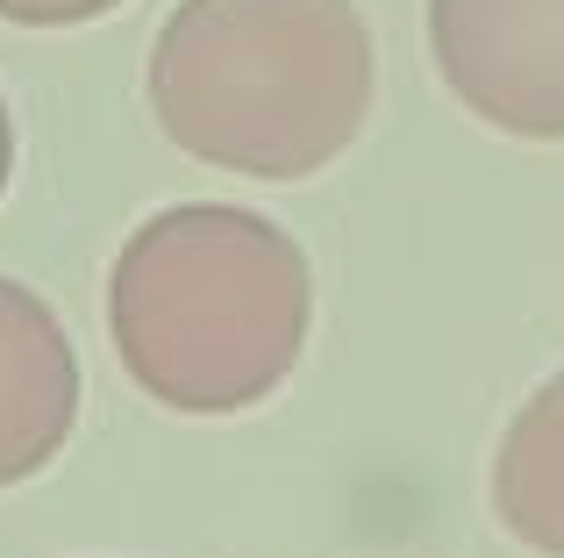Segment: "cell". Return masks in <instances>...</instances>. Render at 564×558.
I'll return each mask as SVG.
<instances>
[{"instance_id": "cell-1", "label": "cell", "mask_w": 564, "mask_h": 558, "mask_svg": "<svg viewBox=\"0 0 564 558\" xmlns=\"http://www.w3.org/2000/svg\"><path fill=\"white\" fill-rule=\"evenodd\" d=\"M315 322L307 258L272 215L229 201L165 208L122 244L108 330L122 373L180 416H236L286 387Z\"/></svg>"}, {"instance_id": "cell-2", "label": "cell", "mask_w": 564, "mask_h": 558, "mask_svg": "<svg viewBox=\"0 0 564 558\" xmlns=\"http://www.w3.org/2000/svg\"><path fill=\"white\" fill-rule=\"evenodd\" d=\"M379 57L350 0H180L151 43V108L186 158L307 180L358 143Z\"/></svg>"}, {"instance_id": "cell-3", "label": "cell", "mask_w": 564, "mask_h": 558, "mask_svg": "<svg viewBox=\"0 0 564 558\" xmlns=\"http://www.w3.org/2000/svg\"><path fill=\"white\" fill-rule=\"evenodd\" d=\"M429 57L486 129L564 143V0H429Z\"/></svg>"}, {"instance_id": "cell-4", "label": "cell", "mask_w": 564, "mask_h": 558, "mask_svg": "<svg viewBox=\"0 0 564 558\" xmlns=\"http://www.w3.org/2000/svg\"><path fill=\"white\" fill-rule=\"evenodd\" d=\"M79 422V351L51 301L0 279V487L43 473Z\"/></svg>"}, {"instance_id": "cell-5", "label": "cell", "mask_w": 564, "mask_h": 558, "mask_svg": "<svg viewBox=\"0 0 564 558\" xmlns=\"http://www.w3.org/2000/svg\"><path fill=\"white\" fill-rule=\"evenodd\" d=\"M494 516L514 545L564 558V373H551L494 451Z\"/></svg>"}, {"instance_id": "cell-6", "label": "cell", "mask_w": 564, "mask_h": 558, "mask_svg": "<svg viewBox=\"0 0 564 558\" xmlns=\"http://www.w3.org/2000/svg\"><path fill=\"white\" fill-rule=\"evenodd\" d=\"M108 8H122V0H0V22H22V29H79V22H100Z\"/></svg>"}, {"instance_id": "cell-7", "label": "cell", "mask_w": 564, "mask_h": 558, "mask_svg": "<svg viewBox=\"0 0 564 558\" xmlns=\"http://www.w3.org/2000/svg\"><path fill=\"white\" fill-rule=\"evenodd\" d=\"M8 172H14V122H8V100H0V194H8Z\"/></svg>"}]
</instances>
